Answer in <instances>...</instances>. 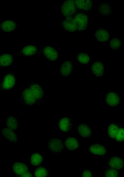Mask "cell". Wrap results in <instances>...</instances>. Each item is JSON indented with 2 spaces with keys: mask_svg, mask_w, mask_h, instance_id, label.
Instances as JSON below:
<instances>
[{
  "mask_svg": "<svg viewBox=\"0 0 124 177\" xmlns=\"http://www.w3.org/2000/svg\"><path fill=\"white\" fill-rule=\"evenodd\" d=\"M18 100L21 105L26 107L43 104L44 92L42 85L38 82L31 81L21 90Z\"/></svg>",
  "mask_w": 124,
  "mask_h": 177,
  "instance_id": "1",
  "label": "cell"
},
{
  "mask_svg": "<svg viewBox=\"0 0 124 177\" xmlns=\"http://www.w3.org/2000/svg\"><path fill=\"white\" fill-rule=\"evenodd\" d=\"M17 78L14 71L7 72L0 81V90L2 92L10 91L14 88L17 83Z\"/></svg>",
  "mask_w": 124,
  "mask_h": 177,
  "instance_id": "2",
  "label": "cell"
},
{
  "mask_svg": "<svg viewBox=\"0 0 124 177\" xmlns=\"http://www.w3.org/2000/svg\"><path fill=\"white\" fill-rule=\"evenodd\" d=\"M47 145L48 149L53 154H61L64 149V143L61 139L57 137H49Z\"/></svg>",
  "mask_w": 124,
  "mask_h": 177,
  "instance_id": "3",
  "label": "cell"
},
{
  "mask_svg": "<svg viewBox=\"0 0 124 177\" xmlns=\"http://www.w3.org/2000/svg\"><path fill=\"white\" fill-rule=\"evenodd\" d=\"M89 14L77 11L74 15L75 20L77 25V32H82L87 30L90 22Z\"/></svg>",
  "mask_w": 124,
  "mask_h": 177,
  "instance_id": "4",
  "label": "cell"
},
{
  "mask_svg": "<svg viewBox=\"0 0 124 177\" xmlns=\"http://www.w3.org/2000/svg\"><path fill=\"white\" fill-rule=\"evenodd\" d=\"M121 99V95L114 90H110L104 95V103L109 107L118 106Z\"/></svg>",
  "mask_w": 124,
  "mask_h": 177,
  "instance_id": "5",
  "label": "cell"
},
{
  "mask_svg": "<svg viewBox=\"0 0 124 177\" xmlns=\"http://www.w3.org/2000/svg\"><path fill=\"white\" fill-rule=\"evenodd\" d=\"M60 10L63 18L75 15L77 10L74 0H64L61 5Z\"/></svg>",
  "mask_w": 124,
  "mask_h": 177,
  "instance_id": "6",
  "label": "cell"
},
{
  "mask_svg": "<svg viewBox=\"0 0 124 177\" xmlns=\"http://www.w3.org/2000/svg\"><path fill=\"white\" fill-rule=\"evenodd\" d=\"M45 58L51 62H55L59 59V52L55 48L50 45L44 46L42 49Z\"/></svg>",
  "mask_w": 124,
  "mask_h": 177,
  "instance_id": "7",
  "label": "cell"
},
{
  "mask_svg": "<svg viewBox=\"0 0 124 177\" xmlns=\"http://www.w3.org/2000/svg\"><path fill=\"white\" fill-rule=\"evenodd\" d=\"M73 123L72 117L65 116L61 117L58 120V128L60 131L68 133L72 130Z\"/></svg>",
  "mask_w": 124,
  "mask_h": 177,
  "instance_id": "8",
  "label": "cell"
},
{
  "mask_svg": "<svg viewBox=\"0 0 124 177\" xmlns=\"http://www.w3.org/2000/svg\"><path fill=\"white\" fill-rule=\"evenodd\" d=\"M62 28L69 33L77 32V25L74 15L63 18L61 21Z\"/></svg>",
  "mask_w": 124,
  "mask_h": 177,
  "instance_id": "9",
  "label": "cell"
},
{
  "mask_svg": "<svg viewBox=\"0 0 124 177\" xmlns=\"http://www.w3.org/2000/svg\"><path fill=\"white\" fill-rule=\"evenodd\" d=\"M38 51L37 46L34 45L25 46L16 52L14 55L16 57H31L37 55Z\"/></svg>",
  "mask_w": 124,
  "mask_h": 177,
  "instance_id": "10",
  "label": "cell"
},
{
  "mask_svg": "<svg viewBox=\"0 0 124 177\" xmlns=\"http://www.w3.org/2000/svg\"><path fill=\"white\" fill-rule=\"evenodd\" d=\"M90 154L95 156H104L107 153V147L104 144L95 143L91 144L88 148Z\"/></svg>",
  "mask_w": 124,
  "mask_h": 177,
  "instance_id": "11",
  "label": "cell"
},
{
  "mask_svg": "<svg viewBox=\"0 0 124 177\" xmlns=\"http://www.w3.org/2000/svg\"><path fill=\"white\" fill-rule=\"evenodd\" d=\"M77 11L88 13H91L93 9V1L92 0H74Z\"/></svg>",
  "mask_w": 124,
  "mask_h": 177,
  "instance_id": "12",
  "label": "cell"
},
{
  "mask_svg": "<svg viewBox=\"0 0 124 177\" xmlns=\"http://www.w3.org/2000/svg\"><path fill=\"white\" fill-rule=\"evenodd\" d=\"M11 166L13 173L17 177H23L26 173L30 170L29 166L25 163L14 162Z\"/></svg>",
  "mask_w": 124,
  "mask_h": 177,
  "instance_id": "13",
  "label": "cell"
},
{
  "mask_svg": "<svg viewBox=\"0 0 124 177\" xmlns=\"http://www.w3.org/2000/svg\"><path fill=\"white\" fill-rule=\"evenodd\" d=\"M111 36V33L108 29L105 28L98 27L95 31V39L99 42L104 43L109 42Z\"/></svg>",
  "mask_w": 124,
  "mask_h": 177,
  "instance_id": "14",
  "label": "cell"
},
{
  "mask_svg": "<svg viewBox=\"0 0 124 177\" xmlns=\"http://www.w3.org/2000/svg\"><path fill=\"white\" fill-rule=\"evenodd\" d=\"M73 63L71 60H66L61 64L60 75L62 79L69 76L73 71Z\"/></svg>",
  "mask_w": 124,
  "mask_h": 177,
  "instance_id": "15",
  "label": "cell"
},
{
  "mask_svg": "<svg viewBox=\"0 0 124 177\" xmlns=\"http://www.w3.org/2000/svg\"><path fill=\"white\" fill-rule=\"evenodd\" d=\"M107 166L120 171L124 167V160L121 157L111 156L108 160Z\"/></svg>",
  "mask_w": 124,
  "mask_h": 177,
  "instance_id": "16",
  "label": "cell"
},
{
  "mask_svg": "<svg viewBox=\"0 0 124 177\" xmlns=\"http://www.w3.org/2000/svg\"><path fill=\"white\" fill-rule=\"evenodd\" d=\"M122 125L119 122L109 121L107 125L108 136L114 141L120 128Z\"/></svg>",
  "mask_w": 124,
  "mask_h": 177,
  "instance_id": "17",
  "label": "cell"
},
{
  "mask_svg": "<svg viewBox=\"0 0 124 177\" xmlns=\"http://www.w3.org/2000/svg\"><path fill=\"white\" fill-rule=\"evenodd\" d=\"M105 66L104 62L100 60L95 61L90 66V69L94 76L102 77L104 74Z\"/></svg>",
  "mask_w": 124,
  "mask_h": 177,
  "instance_id": "18",
  "label": "cell"
},
{
  "mask_svg": "<svg viewBox=\"0 0 124 177\" xmlns=\"http://www.w3.org/2000/svg\"><path fill=\"white\" fill-rule=\"evenodd\" d=\"M0 133L8 142L12 143H16L18 139L16 131L4 127L0 130Z\"/></svg>",
  "mask_w": 124,
  "mask_h": 177,
  "instance_id": "19",
  "label": "cell"
},
{
  "mask_svg": "<svg viewBox=\"0 0 124 177\" xmlns=\"http://www.w3.org/2000/svg\"><path fill=\"white\" fill-rule=\"evenodd\" d=\"M77 133L83 138H90L93 134L91 128L86 123H81L77 126Z\"/></svg>",
  "mask_w": 124,
  "mask_h": 177,
  "instance_id": "20",
  "label": "cell"
},
{
  "mask_svg": "<svg viewBox=\"0 0 124 177\" xmlns=\"http://www.w3.org/2000/svg\"><path fill=\"white\" fill-rule=\"evenodd\" d=\"M64 143L65 148L68 151H74L79 148V141L76 137L70 136L66 137Z\"/></svg>",
  "mask_w": 124,
  "mask_h": 177,
  "instance_id": "21",
  "label": "cell"
},
{
  "mask_svg": "<svg viewBox=\"0 0 124 177\" xmlns=\"http://www.w3.org/2000/svg\"><path fill=\"white\" fill-rule=\"evenodd\" d=\"M5 126L17 131L19 126L17 117L12 115H8L5 118Z\"/></svg>",
  "mask_w": 124,
  "mask_h": 177,
  "instance_id": "22",
  "label": "cell"
},
{
  "mask_svg": "<svg viewBox=\"0 0 124 177\" xmlns=\"http://www.w3.org/2000/svg\"><path fill=\"white\" fill-rule=\"evenodd\" d=\"M17 25V23L14 20H5L1 22L0 30L5 33H11L16 29Z\"/></svg>",
  "mask_w": 124,
  "mask_h": 177,
  "instance_id": "23",
  "label": "cell"
},
{
  "mask_svg": "<svg viewBox=\"0 0 124 177\" xmlns=\"http://www.w3.org/2000/svg\"><path fill=\"white\" fill-rule=\"evenodd\" d=\"M30 164L32 166H41L44 163V157L39 152H36L30 154Z\"/></svg>",
  "mask_w": 124,
  "mask_h": 177,
  "instance_id": "24",
  "label": "cell"
},
{
  "mask_svg": "<svg viewBox=\"0 0 124 177\" xmlns=\"http://www.w3.org/2000/svg\"><path fill=\"white\" fill-rule=\"evenodd\" d=\"M97 10L100 15L107 16L111 15L112 11L111 5L108 2H101L97 6Z\"/></svg>",
  "mask_w": 124,
  "mask_h": 177,
  "instance_id": "25",
  "label": "cell"
},
{
  "mask_svg": "<svg viewBox=\"0 0 124 177\" xmlns=\"http://www.w3.org/2000/svg\"><path fill=\"white\" fill-rule=\"evenodd\" d=\"M14 57L12 54L3 53L0 55L1 68H5L11 66L14 61Z\"/></svg>",
  "mask_w": 124,
  "mask_h": 177,
  "instance_id": "26",
  "label": "cell"
},
{
  "mask_svg": "<svg viewBox=\"0 0 124 177\" xmlns=\"http://www.w3.org/2000/svg\"><path fill=\"white\" fill-rule=\"evenodd\" d=\"M33 173L34 176L36 177H48L49 175V169L44 166L36 167L33 170Z\"/></svg>",
  "mask_w": 124,
  "mask_h": 177,
  "instance_id": "27",
  "label": "cell"
},
{
  "mask_svg": "<svg viewBox=\"0 0 124 177\" xmlns=\"http://www.w3.org/2000/svg\"><path fill=\"white\" fill-rule=\"evenodd\" d=\"M78 62L82 64H86L91 61L90 55L87 52H81L78 53L77 57Z\"/></svg>",
  "mask_w": 124,
  "mask_h": 177,
  "instance_id": "28",
  "label": "cell"
},
{
  "mask_svg": "<svg viewBox=\"0 0 124 177\" xmlns=\"http://www.w3.org/2000/svg\"><path fill=\"white\" fill-rule=\"evenodd\" d=\"M119 170L106 166L104 170V176L106 177H117L119 176Z\"/></svg>",
  "mask_w": 124,
  "mask_h": 177,
  "instance_id": "29",
  "label": "cell"
},
{
  "mask_svg": "<svg viewBox=\"0 0 124 177\" xmlns=\"http://www.w3.org/2000/svg\"><path fill=\"white\" fill-rule=\"evenodd\" d=\"M109 44V48L110 49H119L121 48V40L118 38H112L110 40Z\"/></svg>",
  "mask_w": 124,
  "mask_h": 177,
  "instance_id": "30",
  "label": "cell"
},
{
  "mask_svg": "<svg viewBox=\"0 0 124 177\" xmlns=\"http://www.w3.org/2000/svg\"><path fill=\"white\" fill-rule=\"evenodd\" d=\"M114 141L122 143L124 142V126L120 128Z\"/></svg>",
  "mask_w": 124,
  "mask_h": 177,
  "instance_id": "31",
  "label": "cell"
},
{
  "mask_svg": "<svg viewBox=\"0 0 124 177\" xmlns=\"http://www.w3.org/2000/svg\"><path fill=\"white\" fill-rule=\"evenodd\" d=\"M81 175L82 177H92L93 176V175L91 169L88 167L83 170Z\"/></svg>",
  "mask_w": 124,
  "mask_h": 177,
  "instance_id": "32",
  "label": "cell"
}]
</instances>
